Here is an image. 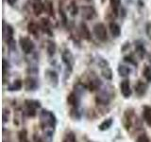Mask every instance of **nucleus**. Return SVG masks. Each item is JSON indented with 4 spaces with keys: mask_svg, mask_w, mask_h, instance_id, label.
Segmentation results:
<instances>
[{
    "mask_svg": "<svg viewBox=\"0 0 151 142\" xmlns=\"http://www.w3.org/2000/svg\"><path fill=\"white\" fill-rule=\"evenodd\" d=\"M143 118L148 126H151V107L144 106L143 108Z\"/></svg>",
    "mask_w": 151,
    "mask_h": 142,
    "instance_id": "f3484780",
    "label": "nucleus"
},
{
    "mask_svg": "<svg viewBox=\"0 0 151 142\" xmlns=\"http://www.w3.org/2000/svg\"><path fill=\"white\" fill-rule=\"evenodd\" d=\"M13 34H14V30L12 25L7 24L6 22H3V39L7 42L9 40L13 39Z\"/></svg>",
    "mask_w": 151,
    "mask_h": 142,
    "instance_id": "1a4fd4ad",
    "label": "nucleus"
},
{
    "mask_svg": "<svg viewBox=\"0 0 151 142\" xmlns=\"http://www.w3.org/2000/svg\"><path fill=\"white\" fill-rule=\"evenodd\" d=\"M61 60H63V63L66 65V67L69 70V72H71L73 69V65H74V56L69 49H64L61 53Z\"/></svg>",
    "mask_w": 151,
    "mask_h": 142,
    "instance_id": "39448f33",
    "label": "nucleus"
},
{
    "mask_svg": "<svg viewBox=\"0 0 151 142\" xmlns=\"http://www.w3.org/2000/svg\"><path fill=\"white\" fill-rule=\"evenodd\" d=\"M80 12H81V16L85 20H93L96 16H97V12L96 9H94L93 6H82L80 9Z\"/></svg>",
    "mask_w": 151,
    "mask_h": 142,
    "instance_id": "20e7f679",
    "label": "nucleus"
},
{
    "mask_svg": "<svg viewBox=\"0 0 151 142\" xmlns=\"http://www.w3.org/2000/svg\"><path fill=\"white\" fill-rule=\"evenodd\" d=\"M86 1H91V0H86Z\"/></svg>",
    "mask_w": 151,
    "mask_h": 142,
    "instance_id": "79ce46f5",
    "label": "nucleus"
},
{
    "mask_svg": "<svg viewBox=\"0 0 151 142\" xmlns=\"http://www.w3.org/2000/svg\"><path fill=\"white\" fill-rule=\"evenodd\" d=\"M110 4H111V8L113 9V11L119 12L121 0H110Z\"/></svg>",
    "mask_w": 151,
    "mask_h": 142,
    "instance_id": "c85d7f7f",
    "label": "nucleus"
},
{
    "mask_svg": "<svg viewBox=\"0 0 151 142\" xmlns=\"http://www.w3.org/2000/svg\"><path fill=\"white\" fill-rule=\"evenodd\" d=\"M67 103L71 106L77 107L79 103V99H78V95L76 92H71L68 96H67Z\"/></svg>",
    "mask_w": 151,
    "mask_h": 142,
    "instance_id": "dca6fc26",
    "label": "nucleus"
},
{
    "mask_svg": "<svg viewBox=\"0 0 151 142\" xmlns=\"http://www.w3.org/2000/svg\"><path fill=\"white\" fill-rule=\"evenodd\" d=\"M7 45L9 46V50H12V51H15L16 50V41L14 39H12V40H9V42H7Z\"/></svg>",
    "mask_w": 151,
    "mask_h": 142,
    "instance_id": "72a5a7b5",
    "label": "nucleus"
},
{
    "mask_svg": "<svg viewBox=\"0 0 151 142\" xmlns=\"http://www.w3.org/2000/svg\"><path fill=\"white\" fill-rule=\"evenodd\" d=\"M19 139L21 142H28L27 140V133L26 130H23L19 133Z\"/></svg>",
    "mask_w": 151,
    "mask_h": 142,
    "instance_id": "2f4dec72",
    "label": "nucleus"
},
{
    "mask_svg": "<svg viewBox=\"0 0 151 142\" xmlns=\"http://www.w3.org/2000/svg\"><path fill=\"white\" fill-rule=\"evenodd\" d=\"M56 49H57V46L55 44V42L50 41V40H48L46 42V52H47V54H48L49 57L54 56Z\"/></svg>",
    "mask_w": 151,
    "mask_h": 142,
    "instance_id": "aec40b11",
    "label": "nucleus"
},
{
    "mask_svg": "<svg viewBox=\"0 0 151 142\" xmlns=\"http://www.w3.org/2000/svg\"><path fill=\"white\" fill-rule=\"evenodd\" d=\"M96 62H97L98 65L100 66L101 68H103V67H107V66H109V63H108V61H107L106 59L102 58L101 56H98V57H97Z\"/></svg>",
    "mask_w": 151,
    "mask_h": 142,
    "instance_id": "c756f323",
    "label": "nucleus"
},
{
    "mask_svg": "<svg viewBox=\"0 0 151 142\" xmlns=\"http://www.w3.org/2000/svg\"><path fill=\"white\" fill-rule=\"evenodd\" d=\"M135 51L136 54L138 55L140 58H144V56L145 55V46L142 44V43H138V44H135Z\"/></svg>",
    "mask_w": 151,
    "mask_h": 142,
    "instance_id": "b1692460",
    "label": "nucleus"
},
{
    "mask_svg": "<svg viewBox=\"0 0 151 142\" xmlns=\"http://www.w3.org/2000/svg\"><path fill=\"white\" fill-rule=\"evenodd\" d=\"M41 30V27L35 22H29L27 24V31L29 34L34 36L35 38H39V32Z\"/></svg>",
    "mask_w": 151,
    "mask_h": 142,
    "instance_id": "f8f14e48",
    "label": "nucleus"
},
{
    "mask_svg": "<svg viewBox=\"0 0 151 142\" xmlns=\"http://www.w3.org/2000/svg\"><path fill=\"white\" fill-rule=\"evenodd\" d=\"M36 142H45V140L42 138H41V137H38V139L36 140Z\"/></svg>",
    "mask_w": 151,
    "mask_h": 142,
    "instance_id": "ea45409f",
    "label": "nucleus"
},
{
    "mask_svg": "<svg viewBox=\"0 0 151 142\" xmlns=\"http://www.w3.org/2000/svg\"><path fill=\"white\" fill-rule=\"evenodd\" d=\"M89 142H93V141H89Z\"/></svg>",
    "mask_w": 151,
    "mask_h": 142,
    "instance_id": "37998d69",
    "label": "nucleus"
},
{
    "mask_svg": "<svg viewBox=\"0 0 151 142\" xmlns=\"http://www.w3.org/2000/svg\"><path fill=\"white\" fill-rule=\"evenodd\" d=\"M112 123H113V120H112L111 117H109V118H107V120H103V121L100 123V124H99L98 129L100 130V131H106V130H109V129H110V128L111 127Z\"/></svg>",
    "mask_w": 151,
    "mask_h": 142,
    "instance_id": "412c9836",
    "label": "nucleus"
},
{
    "mask_svg": "<svg viewBox=\"0 0 151 142\" xmlns=\"http://www.w3.org/2000/svg\"><path fill=\"white\" fill-rule=\"evenodd\" d=\"M124 61L127 62V63H129V64H133V65H137V62H136V60L134 59V57L132 56V55L125 56V57H124Z\"/></svg>",
    "mask_w": 151,
    "mask_h": 142,
    "instance_id": "473e14b6",
    "label": "nucleus"
},
{
    "mask_svg": "<svg viewBox=\"0 0 151 142\" xmlns=\"http://www.w3.org/2000/svg\"><path fill=\"white\" fill-rule=\"evenodd\" d=\"M45 11L49 14V16L55 18V12H54V7H53V3H52L50 0H48L47 2L45 3Z\"/></svg>",
    "mask_w": 151,
    "mask_h": 142,
    "instance_id": "5701e85b",
    "label": "nucleus"
},
{
    "mask_svg": "<svg viewBox=\"0 0 151 142\" xmlns=\"http://www.w3.org/2000/svg\"><path fill=\"white\" fill-rule=\"evenodd\" d=\"M2 118H3V122H8L9 118V113L7 109H3V115H2Z\"/></svg>",
    "mask_w": 151,
    "mask_h": 142,
    "instance_id": "c9c22d12",
    "label": "nucleus"
},
{
    "mask_svg": "<svg viewBox=\"0 0 151 142\" xmlns=\"http://www.w3.org/2000/svg\"><path fill=\"white\" fill-rule=\"evenodd\" d=\"M19 45H20L21 49L25 54L32 53L33 50L35 49V45H34V43H33V41L29 37H27V36L20 37V39H19Z\"/></svg>",
    "mask_w": 151,
    "mask_h": 142,
    "instance_id": "7ed1b4c3",
    "label": "nucleus"
},
{
    "mask_svg": "<svg viewBox=\"0 0 151 142\" xmlns=\"http://www.w3.org/2000/svg\"><path fill=\"white\" fill-rule=\"evenodd\" d=\"M40 121L42 130L45 131L46 135H51L54 131V128L56 125V117L53 113L48 110H42L40 113Z\"/></svg>",
    "mask_w": 151,
    "mask_h": 142,
    "instance_id": "f257e3e1",
    "label": "nucleus"
},
{
    "mask_svg": "<svg viewBox=\"0 0 151 142\" xmlns=\"http://www.w3.org/2000/svg\"><path fill=\"white\" fill-rule=\"evenodd\" d=\"M101 74L106 80H110L112 79V71L110 67H109V66H107V67H103L101 69Z\"/></svg>",
    "mask_w": 151,
    "mask_h": 142,
    "instance_id": "393cba45",
    "label": "nucleus"
},
{
    "mask_svg": "<svg viewBox=\"0 0 151 142\" xmlns=\"http://www.w3.org/2000/svg\"><path fill=\"white\" fill-rule=\"evenodd\" d=\"M23 86V83L21 80H13V83H11L8 86L9 91H19Z\"/></svg>",
    "mask_w": 151,
    "mask_h": 142,
    "instance_id": "4be33fe9",
    "label": "nucleus"
},
{
    "mask_svg": "<svg viewBox=\"0 0 151 142\" xmlns=\"http://www.w3.org/2000/svg\"><path fill=\"white\" fill-rule=\"evenodd\" d=\"M45 78L48 80L49 84L52 85L53 87H56L59 84V75L57 74L55 70L47 69L45 71Z\"/></svg>",
    "mask_w": 151,
    "mask_h": 142,
    "instance_id": "423d86ee",
    "label": "nucleus"
},
{
    "mask_svg": "<svg viewBox=\"0 0 151 142\" xmlns=\"http://www.w3.org/2000/svg\"><path fill=\"white\" fill-rule=\"evenodd\" d=\"M32 9L36 16H40L45 11V4L42 2V0H33Z\"/></svg>",
    "mask_w": 151,
    "mask_h": 142,
    "instance_id": "9b49d317",
    "label": "nucleus"
},
{
    "mask_svg": "<svg viewBox=\"0 0 151 142\" xmlns=\"http://www.w3.org/2000/svg\"><path fill=\"white\" fill-rule=\"evenodd\" d=\"M109 28H110L111 34L112 35V37L118 38V37L121 35V33H122L121 27L118 25L117 23H115V22H111L110 23V26H109Z\"/></svg>",
    "mask_w": 151,
    "mask_h": 142,
    "instance_id": "4468645a",
    "label": "nucleus"
},
{
    "mask_svg": "<svg viewBox=\"0 0 151 142\" xmlns=\"http://www.w3.org/2000/svg\"><path fill=\"white\" fill-rule=\"evenodd\" d=\"M25 83V88L27 91H34L38 87L37 80L34 78H31V77H27L25 80V83Z\"/></svg>",
    "mask_w": 151,
    "mask_h": 142,
    "instance_id": "ddd939ff",
    "label": "nucleus"
},
{
    "mask_svg": "<svg viewBox=\"0 0 151 142\" xmlns=\"http://www.w3.org/2000/svg\"><path fill=\"white\" fill-rule=\"evenodd\" d=\"M117 71L119 75L121 77H129L131 73V69L129 66H127V65H124V64H119L118 65V68H117Z\"/></svg>",
    "mask_w": 151,
    "mask_h": 142,
    "instance_id": "6ab92c4d",
    "label": "nucleus"
},
{
    "mask_svg": "<svg viewBox=\"0 0 151 142\" xmlns=\"http://www.w3.org/2000/svg\"><path fill=\"white\" fill-rule=\"evenodd\" d=\"M63 142H77V137L73 132H69L65 135Z\"/></svg>",
    "mask_w": 151,
    "mask_h": 142,
    "instance_id": "cd10ccee",
    "label": "nucleus"
},
{
    "mask_svg": "<svg viewBox=\"0 0 151 142\" xmlns=\"http://www.w3.org/2000/svg\"><path fill=\"white\" fill-rule=\"evenodd\" d=\"M17 1H18V0H7V3L9 5V6H14Z\"/></svg>",
    "mask_w": 151,
    "mask_h": 142,
    "instance_id": "58836bf2",
    "label": "nucleus"
},
{
    "mask_svg": "<svg viewBox=\"0 0 151 142\" xmlns=\"http://www.w3.org/2000/svg\"><path fill=\"white\" fill-rule=\"evenodd\" d=\"M136 142H150V140H149L148 136L146 135H139L138 137H137Z\"/></svg>",
    "mask_w": 151,
    "mask_h": 142,
    "instance_id": "f704fd0d",
    "label": "nucleus"
},
{
    "mask_svg": "<svg viewBox=\"0 0 151 142\" xmlns=\"http://www.w3.org/2000/svg\"><path fill=\"white\" fill-rule=\"evenodd\" d=\"M93 34L99 41L101 42H106L108 40V31L107 28L103 23H96L93 28Z\"/></svg>",
    "mask_w": 151,
    "mask_h": 142,
    "instance_id": "f03ea898",
    "label": "nucleus"
},
{
    "mask_svg": "<svg viewBox=\"0 0 151 142\" xmlns=\"http://www.w3.org/2000/svg\"><path fill=\"white\" fill-rule=\"evenodd\" d=\"M146 90H147V85L145 83H143L142 80H138V83L135 84V92L138 96L142 97L146 93Z\"/></svg>",
    "mask_w": 151,
    "mask_h": 142,
    "instance_id": "2eb2a0df",
    "label": "nucleus"
},
{
    "mask_svg": "<svg viewBox=\"0 0 151 142\" xmlns=\"http://www.w3.org/2000/svg\"><path fill=\"white\" fill-rule=\"evenodd\" d=\"M120 90H121V93L122 95L124 96V98L127 99L131 96V89H130V83H129V80H124L123 82L120 83Z\"/></svg>",
    "mask_w": 151,
    "mask_h": 142,
    "instance_id": "9d476101",
    "label": "nucleus"
},
{
    "mask_svg": "<svg viewBox=\"0 0 151 142\" xmlns=\"http://www.w3.org/2000/svg\"><path fill=\"white\" fill-rule=\"evenodd\" d=\"M67 9H68V12L70 13V15L71 16H77L78 15V13L79 12V9L78 7V5H77V2L75 1V0H72L69 5H68V7H67Z\"/></svg>",
    "mask_w": 151,
    "mask_h": 142,
    "instance_id": "a211bd4d",
    "label": "nucleus"
},
{
    "mask_svg": "<svg viewBox=\"0 0 151 142\" xmlns=\"http://www.w3.org/2000/svg\"><path fill=\"white\" fill-rule=\"evenodd\" d=\"M3 73H6V71L9 69V64L6 59H3Z\"/></svg>",
    "mask_w": 151,
    "mask_h": 142,
    "instance_id": "e433bc0d",
    "label": "nucleus"
},
{
    "mask_svg": "<svg viewBox=\"0 0 151 142\" xmlns=\"http://www.w3.org/2000/svg\"><path fill=\"white\" fill-rule=\"evenodd\" d=\"M145 32L149 39H151V23H147V25L145 27Z\"/></svg>",
    "mask_w": 151,
    "mask_h": 142,
    "instance_id": "4c0bfd02",
    "label": "nucleus"
},
{
    "mask_svg": "<svg viewBox=\"0 0 151 142\" xmlns=\"http://www.w3.org/2000/svg\"><path fill=\"white\" fill-rule=\"evenodd\" d=\"M78 34L79 36L82 38V39L86 40V41H90L92 39V34L91 31H90L88 26L86 25V23L81 22L79 24L78 27Z\"/></svg>",
    "mask_w": 151,
    "mask_h": 142,
    "instance_id": "0eeeda50",
    "label": "nucleus"
},
{
    "mask_svg": "<svg viewBox=\"0 0 151 142\" xmlns=\"http://www.w3.org/2000/svg\"><path fill=\"white\" fill-rule=\"evenodd\" d=\"M111 99V96L108 91H100L96 98V101L98 104H101V105H107V104L110 103Z\"/></svg>",
    "mask_w": 151,
    "mask_h": 142,
    "instance_id": "6e6552de",
    "label": "nucleus"
},
{
    "mask_svg": "<svg viewBox=\"0 0 151 142\" xmlns=\"http://www.w3.org/2000/svg\"><path fill=\"white\" fill-rule=\"evenodd\" d=\"M143 74L145 76V78L148 80V82H151V67L150 66H145V68L143 71Z\"/></svg>",
    "mask_w": 151,
    "mask_h": 142,
    "instance_id": "7c9ffc66",
    "label": "nucleus"
},
{
    "mask_svg": "<svg viewBox=\"0 0 151 142\" xmlns=\"http://www.w3.org/2000/svg\"><path fill=\"white\" fill-rule=\"evenodd\" d=\"M26 105L27 108H30V109H34V110H36L37 108H39L41 106V103L40 101H33V99H27V101H26Z\"/></svg>",
    "mask_w": 151,
    "mask_h": 142,
    "instance_id": "a878e982",
    "label": "nucleus"
},
{
    "mask_svg": "<svg viewBox=\"0 0 151 142\" xmlns=\"http://www.w3.org/2000/svg\"><path fill=\"white\" fill-rule=\"evenodd\" d=\"M59 12H60V19H61V22L64 26L67 25L68 23V19H67V15H66L65 12L63 11V6H61V4L60 3V9H59Z\"/></svg>",
    "mask_w": 151,
    "mask_h": 142,
    "instance_id": "bb28decb",
    "label": "nucleus"
},
{
    "mask_svg": "<svg viewBox=\"0 0 151 142\" xmlns=\"http://www.w3.org/2000/svg\"><path fill=\"white\" fill-rule=\"evenodd\" d=\"M125 1H126V3H127V4H131L132 0H125Z\"/></svg>",
    "mask_w": 151,
    "mask_h": 142,
    "instance_id": "a19ab883",
    "label": "nucleus"
}]
</instances>
